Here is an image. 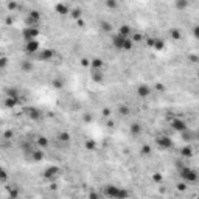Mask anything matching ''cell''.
<instances>
[{"label": "cell", "mask_w": 199, "mask_h": 199, "mask_svg": "<svg viewBox=\"0 0 199 199\" xmlns=\"http://www.w3.org/2000/svg\"><path fill=\"white\" fill-rule=\"evenodd\" d=\"M59 173H61V168H59V167H55V165H51V167H48V168L44 171V177H45V179H53V177H56Z\"/></svg>", "instance_id": "obj_9"}, {"label": "cell", "mask_w": 199, "mask_h": 199, "mask_svg": "<svg viewBox=\"0 0 199 199\" xmlns=\"http://www.w3.org/2000/svg\"><path fill=\"white\" fill-rule=\"evenodd\" d=\"M3 135H5V139H11V137H12V131H6Z\"/></svg>", "instance_id": "obj_40"}, {"label": "cell", "mask_w": 199, "mask_h": 199, "mask_svg": "<svg viewBox=\"0 0 199 199\" xmlns=\"http://www.w3.org/2000/svg\"><path fill=\"white\" fill-rule=\"evenodd\" d=\"M25 112H27V115L31 120H39L40 118V112L37 110L36 107H28V109H25Z\"/></svg>", "instance_id": "obj_11"}, {"label": "cell", "mask_w": 199, "mask_h": 199, "mask_svg": "<svg viewBox=\"0 0 199 199\" xmlns=\"http://www.w3.org/2000/svg\"><path fill=\"white\" fill-rule=\"evenodd\" d=\"M82 118H84V121H92V117H90V115H84Z\"/></svg>", "instance_id": "obj_44"}, {"label": "cell", "mask_w": 199, "mask_h": 199, "mask_svg": "<svg viewBox=\"0 0 199 199\" xmlns=\"http://www.w3.org/2000/svg\"><path fill=\"white\" fill-rule=\"evenodd\" d=\"M103 194L106 198H112V199H121V198L129 196V193L126 190L120 188V187H115V185H106L104 190H103Z\"/></svg>", "instance_id": "obj_2"}, {"label": "cell", "mask_w": 199, "mask_h": 199, "mask_svg": "<svg viewBox=\"0 0 199 199\" xmlns=\"http://www.w3.org/2000/svg\"><path fill=\"white\" fill-rule=\"evenodd\" d=\"M58 139H59L61 142H69V140H70V135L67 134V132H61V134H59V137H58Z\"/></svg>", "instance_id": "obj_27"}, {"label": "cell", "mask_w": 199, "mask_h": 199, "mask_svg": "<svg viewBox=\"0 0 199 199\" xmlns=\"http://www.w3.org/2000/svg\"><path fill=\"white\" fill-rule=\"evenodd\" d=\"M118 33L124 37H131V27L129 25H121V27L118 28Z\"/></svg>", "instance_id": "obj_15"}, {"label": "cell", "mask_w": 199, "mask_h": 199, "mask_svg": "<svg viewBox=\"0 0 199 199\" xmlns=\"http://www.w3.org/2000/svg\"><path fill=\"white\" fill-rule=\"evenodd\" d=\"M196 139H198V140H199V132H198V134H196Z\"/></svg>", "instance_id": "obj_45"}, {"label": "cell", "mask_w": 199, "mask_h": 199, "mask_svg": "<svg viewBox=\"0 0 199 199\" xmlns=\"http://www.w3.org/2000/svg\"><path fill=\"white\" fill-rule=\"evenodd\" d=\"M51 86L55 87V89H61V87L64 86V81H62V80H55V81L51 82Z\"/></svg>", "instance_id": "obj_28"}, {"label": "cell", "mask_w": 199, "mask_h": 199, "mask_svg": "<svg viewBox=\"0 0 199 199\" xmlns=\"http://www.w3.org/2000/svg\"><path fill=\"white\" fill-rule=\"evenodd\" d=\"M154 42H156V37H148L146 39V44H148V47H154Z\"/></svg>", "instance_id": "obj_34"}, {"label": "cell", "mask_w": 199, "mask_h": 199, "mask_svg": "<svg viewBox=\"0 0 199 199\" xmlns=\"http://www.w3.org/2000/svg\"><path fill=\"white\" fill-rule=\"evenodd\" d=\"M132 40H142V34H134V37H132Z\"/></svg>", "instance_id": "obj_41"}, {"label": "cell", "mask_w": 199, "mask_h": 199, "mask_svg": "<svg viewBox=\"0 0 199 199\" xmlns=\"http://www.w3.org/2000/svg\"><path fill=\"white\" fill-rule=\"evenodd\" d=\"M39 42H37V39L34 40H28V42H25V51L28 53V55H33V53H37L39 51Z\"/></svg>", "instance_id": "obj_7"}, {"label": "cell", "mask_w": 199, "mask_h": 199, "mask_svg": "<svg viewBox=\"0 0 199 199\" xmlns=\"http://www.w3.org/2000/svg\"><path fill=\"white\" fill-rule=\"evenodd\" d=\"M180 154H182V157H187V159L193 157V149H191V146H185V148H182V149H180Z\"/></svg>", "instance_id": "obj_20"}, {"label": "cell", "mask_w": 199, "mask_h": 199, "mask_svg": "<svg viewBox=\"0 0 199 199\" xmlns=\"http://www.w3.org/2000/svg\"><path fill=\"white\" fill-rule=\"evenodd\" d=\"M151 95V87L146 86V84H140L137 87V97L140 98H148Z\"/></svg>", "instance_id": "obj_10"}, {"label": "cell", "mask_w": 199, "mask_h": 199, "mask_svg": "<svg viewBox=\"0 0 199 199\" xmlns=\"http://www.w3.org/2000/svg\"><path fill=\"white\" fill-rule=\"evenodd\" d=\"M171 128L174 131H177V132H185L187 131V123L184 121L182 118H174L173 121H171Z\"/></svg>", "instance_id": "obj_8"}, {"label": "cell", "mask_w": 199, "mask_h": 199, "mask_svg": "<svg viewBox=\"0 0 199 199\" xmlns=\"http://www.w3.org/2000/svg\"><path fill=\"white\" fill-rule=\"evenodd\" d=\"M152 180L157 182V184H160V182L163 180V177H162V174H160V173H154V174H152Z\"/></svg>", "instance_id": "obj_29"}, {"label": "cell", "mask_w": 199, "mask_h": 199, "mask_svg": "<svg viewBox=\"0 0 199 199\" xmlns=\"http://www.w3.org/2000/svg\"><path fill=\"white\" fill-rule=\"evenodd\" d=\"M198 78H199V73H198Z\"/></svg>", "instance_id": "obj_46"}, {"label": "cell", "mask_w": 199, "mask_h": 199, "mask_svg": "<svg viewBox=\"0 0 199 199\" xmlns=\"http://www.w3.org/2000/svg\"><path fill=\"white\" fill-rule=\"evenodd\" d=\"M101 27H103V30H104V31H110V30H112L110 23H107V22H103V23H101Z\"/></svg>", "instance_id": "obj_35"}, {"label": "cell", "mask_w": 199, "mask_h": 199, "mask_svg": "<svg viewBox=\"0 0 199 199\" xmlns=\"http://www.w3.org/2000/svg\"><path fill=\"white\" fill-rule=\"evenodd\" d=\"M103 72H101V69H93V72H92V80L95 81V82H103Z\"/></svg>", "instance_id": "obj_13"}, {"label": "cell", "mask_w": 199, "mask_h": 199, "mask_svg": "<svg viewBox=\"0 0 199 199\" xmlns=\"http://www.w3.org/2000/svg\"><path fill=\"white\" fill-rule=\"evenodd\" d=\"M53 56H55V51H53V50H50V48L39 50V51H37V59H39V61H42V62L50 61Z\"/></svg>", "instance_id": "obj_6"}, {"label": "cell", "mask_w": 199, "mask_h": 199, "mask_svg": "<svg viewBox=\"0 0 199 199\" xmlns=\"http://www.w3.org/2000/svg\"><path fill=\"white\" fill-rule=\"evenodd\" d=\"M174 6H176V10L184 11L188 6V0H174Z\"/></svg>", "instance_id": "obj_14"}, {"label": "cell", "mask_w": 199, "mask_h": 199, "mask_svg": "<svg viewBox=\"0 0 199 199\" xmlns=\"http://www.w3.org/2000/svg\"><path fill=\"white\" fill-rule=\"evenodd\" d=\"M103 65H104V64H103V59H100V58H95V59H92V61H90V67H92V69H103Z\"/></svg>", "instance_id": "obj_19"}, {"label": "cell", "mask_w": 199, "mask_h": 199, "mask_svg": "<svg viewBox=\"0 0 199 199\" xmlns=\"http://www.w3.org/2000/svg\"><path fill=\"white\" fill-rule=\"evenodd\" d=\"M193 36L196 37V39H199V25H196V27L193 28Z\"/></svg>", "instance_id": "obj_36"}, {"label": "cell", "mask_w": 199, "mask_h": 199, "mask_svg": "<svg viewBox=\"0 0 199 199\" xmlns=\"http://www.w3.org/2000/svg\"><path fill=\"white\" fill-rule=\"evenodd\" d=\"M131 134L134 135V137H137V135L142 134V124L137 123V121L132 123V124H131Z\"/></svg>", "instance_id": "obj_12"}, {"label": "cell", "mask_w": 199, "mask_h": 199, "mask_svg": "<svg viewBox=\"0 0 199 199\" xmlns=\"http://www.w3.org/2000/svg\"><path fill=\"white\" fill-rule=\"evenodd\" d=\"M106 5L109 6V8H112V10H115L118 5H117V0H106Z\"/></svg>", "instance_id": "obj_31"}, {"label": "cell", "mask_w": 199, "mask_h": 199, "mask_svg": "<svg viewBox=\"0 0 199 199\" xmlns=\"http://www.w3.org/2000/svg\"><path fill=\"white\" fill-rule=\"evenodd\" d=\"M81 65H82V67H89V65H90V61L84 58V59H81Z\"/></svg>", "instance_id": "obj_38"}, {"label": "cell", "mask_w": 199, "mask_h": 199, "mask_svg": "<svg viewBox=\"0 0 199 199\" xmlns=\"http://www.w3.org/2000/svg\"><path fill=\"white\" fill-rule=\"evenodd\" d=\"M33 69V64L30 61H25V62H22V70H25V72H30V70Z\"/></svg>", "instance_id": "obj_26"}, {"label": "cell", "mask_w": 199, "mask_h": 199, "mask_svg": "<svg viewBox=\"0 0 199 199\" xmlns=\"http://www.w3.org/2000/svg\"><path fill=\"white\" fill-rule=\"evenodd\" d=\"M179 176H180L182 180L187 182V184H191V182H196V180H198L199 174L194 171V169L188 168V167H182V168L179 169Z\"/></svg>", "instance_id": "obj_3"}, {"label": "cell", "mask_w": 199, "mask_h": 199, "mask_svg": "<svg viewBox=\"0 0 199 199\" xmlns=\"http://www.w3.org/2000/svg\"><path fill=\"white\" fill-rule=\"evenodd\" d=\"M103 115H104V117H109V115H110V110H109V109H104V110H103Z\"/></svg>", "instance_id": "obj_43"}, {"label": "cell", "mask_w": 199, "mask_h": 199, "mask_svg": "<svg viewBox=\"0 0 199 199\" xmlns=\"http://www.w3.org/2000/svg\"><path fill=\"white\" fill-rule=\"evenodd\" d=\"M169 34H171V37H173V39H176V40H179L180 37H182V34H180V31H179V30H176V28H174V30H171V31H169Z\"/></svg>", "instance_id": "obj_25"}, {"label": "cell", "mask_w": 199, "mask_h": 199, "mask_svg": "<svg viewBox=\"0 0 199 199\" xmlns=\"http://www.w3.org/2000/svg\"><path fill=\"white\" fill-rule=\"evenodd\" d=\"M55 11L58 12V14L64 16V14H67V12H69V8H67V5H62V3H58V5L55 6Z\"/></svg>", "instance_id": "obj_17"}, {"label": "cell", "mask_w": 199, "mask_h": 199, "mask_svg": "<svg viewBox=\"0 0 199 199\" xmlns=\"http://www.w3.org/2000/svg\"><path fill=\"white\" fill-rule=\"evenodd\" d=\"M31 159L34 160V162H40L44 159V152H42V149H34L33 151V154H31Z\"/></svg>", "instance_id": "obj_16"}, {"label": "cell", "mask_w": 199, "mask_h": 199, "mask_svg": "<svg viewBox=\"0 0 199 199\" xmlns=\"http://www.w3.org/2000/svg\"><path fill=\"white\" fill-rule=\"evenodd\" d=\"M142 154H145V156L151 154V146H149V145H143L142 146Z\"/></svg>", "instance_id": "obj_30"}, {"label": "cell", "mask_w": 199, "mask_h": 199, "mask_svg": "<svg viewBox=\"0 0 199 199\" xmlns=\"http://www.w3.org/2000/svg\"><path fill=\"white\" fill-rule=\"evenodd\" d=\"M177 188H179L180 191H182V190H185V188H187V182H185V180H184V182H180V184L177 185Z\"/></svg>", "instance_id": "obj_39"}, {"label": "cell", "mask_w": 199, "mask_h": 199, "mask_svg": "<svg viewBox=\"0 0 199 199\" xmlns=\"http://www.w3.org/2000/svg\"><path fill=\"white\" fill-rule=\"evenodd\" d=\"M19 103V98H14V97H8L6 101H5V106L6 107H14L16 104Z\"/></svg>", "instance_id": "obj_22"}, {"label": "cell", "mask_w": 199, "mask_h": 199, "mask_svg": "<svg viewBox=\"0 0 199 199\" xmlns=\"http://www.w3.org/2000/svg\"><path fill=\"white\" fill-rule=\"evenodd\" d=\"M72 17L76 19V20L80 19V17H81V10H78V8H76V10H73V11H72Z\"/></svg>", "instance_id": "obj_32"}, {"label": "cell", "mask_w": 199, "mask_h": 199, "mask_svg": "<svg viewBox=\"0 0 199 199\" xmlns=\"http://www.w3.org/2000/svg\"><path fill=\"white\" fill-rule=\"evenodd\" d=\"M156 143H157V146H159L160 149H165V151H167V149H171L174 146V142L169 139L168 135H159L156 139Z\"/></svg>", "instance_id": "obj_5"}, {"label": "cell", "mask_w": 199, "mask_h": 199, "mask_svg": "<svg viewBox=\"0 0 199 199\" xmlns=\"http://www.w3.org/2000/svg\"><path fill=\"white\" fill-rule=\"evenodd\" d=\"M8 97H14V98H19V95H17V90H16V89H8Z\"/></svg>", "instance_id": "obj_33"}, {"label": "cell", "mask_w": 199, "mask_h": 199, "mask_svg": "<svg viewBox=\"0 0 199 199\" xmlns=\"http://www.w3.org/2000/svg\"><path fill=\"white\" fill-rule=\"evenodd\" d=\"M0 174H2V182H5V180H6V173H5V169H2V173H0Z\"/></svg>", "instance_id": "obj_42"}, {"label": "cell", "mask_w": 199, "mask_h": 199, "mask_svg": "<svg viewBox=\"0 0 199 199\" xmlns=\"http://www.w3.org/2000/svg\"><path fill=\"white\" fill-rule=\"evenodd\" d=\"M48 145H50V142H48L47 137H44V135L37 137V146H39V148H47Z\"/></svg>", "instance_id": "obj_18"}, {"label": "cell", "mask_w": 199, "mask_h": 199, "mask_svg": "<svg viewBox=\"0 0 199 199\" xmlns=\"http://www.w3.org/2000/svg\"><path fill=\"white\" fill-rule=\"evenodd\" d=\"M118 112H120V115H124V117H126V115H129L131 114V109H129V107H128V106H120L118 107Z\"/></svg>", "instance_id": "obj_23"}, {"label": "cell", "mask_w": 199, "mask_h": 199, "mask_svg": "<svg viewBox=\"0 0 199 199\" xmlns=\"http://www.w3.org/2000/svg\"><path fill=\"white\" fill-rule=\"evenodd\" d=\"M84 146L89 149V151H93V149L97 148V143H95L93 140H86V142H84Z\"/></svg>", "instance_id": "obj_24"}, {"label": "cell", "mask_w": 199, "mask_h": 199, "mask_svg": "<svg viewBox=\"0 0 199 199\" xmlns=\"http://www.w3.org/2000/svg\"><path fill=\"white\" fill-rule=\"evenodd\" d=\"M6 64H8V59H6L5 56H2V59H0V65H2V69H5Z\"/></svg>", "instance_id": "obj_37"}, {"label": "cell", "mask_w": 199, "mask_h": 199, "mask_svg": "<svg viewBox=\"0 0 199 199\" xmlns=\"http://www.w3.org/2000/svg\"><path fill=\"white\" fill-rule=\"evenodd\" d=\"M22 36L25 39V42L28 40H34L37 36H39V28L37 27H25L23 31H22Z\"/></svg>", "instance_id": "obj_4"}, {"label": "cell", "mask_w": 199, "mask_h": 199, "mask_svg": "<svg viewBox=\"0 0 199 199\" xmlns=\"http://www.w3.org/2000/svg\"><path fill=\"white\" fill-rule=\"evenodd\" d=\"M156 50V51H162V50L165 48V42L162 39H159V37H156V42H154V47H152Z\"/></svg>", "instance_id": "obj_21"}, {"label": "cell", "mask_w": 199, "mask_h": 199, "mask_svg": "<svg viewBox=\"0 0 199 199\" xmlns=\"http://www.w3.org/2000/svg\"><path fill=\"white\" fill-rule=\"evenodd\" d=\"M110 42L117 50H124V51H131L132 47H134V40H132V37H124V36L120 34V33L112 34Z\"/></svg>", "instance_id": "obj_1"}]
</instances>
